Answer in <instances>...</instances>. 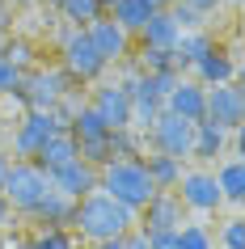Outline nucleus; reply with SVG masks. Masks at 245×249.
Segmentation results:
<instances>
[{
    "instance_id": "e433bc0d",
    "label": "nucleus",
    "mask_w": 245,
    "mask_h": 249,
    "mask_svg": "<svg viewBox=\"0 0 245 249\" xmlns=\"http://www.w3.org/2000/svg\"><path fill=\"white\" fill-rule=\"evenodd\" d=\"M9 169H13V157L0 148V186H4V178H9Z\"/></svg>"
},
{
    "instance_id": "0eeeda50",
    "label": "nucleus",
    "mask_w": 245,
    "mask_h": 249,
    "mask_svg": "<svg viewBox=\"0 0 245 249\" xmlns=\"http://www.w3.org/2000/svg\"><path fill=\"white\" fill-rule=\"evenodd\" d=\"M64 127H59V118H55V110H26V118L13 127V152L9 157L17 160H34L38 157V148L51 140V135H59Z\"/></svg>"
},
{
    "instance_id": "c9c22d12",
    "label": "nucleus",
    "mask_w": 245,
    "mask_h": 249,
    "mask_svg": "<svg viewBox=\"0 0 245 249\" xmlns=\"http://www.w3.org/2000/svg\"><path fill=\"white\" fill-rule=\"evenodd\" d=\"M13 207H9V203H4V195H0V232H9V228H13Z\"/></svg>"
},
{
    "instance_id": "f03ea898",
    "label": "nucleus",
    "mask_w": 245,
    "mask_h": 249,
    "mask_svg": "<svg viewBox=\"0 0 245 249\" xmlns=\"http://www.w3.org/2000/svg\"><path fill=\"white\" fill-rule=\"evenodd\" d=\"M97 190L110 195L114 203H123L127 211H144V203L156 195V186H152V178H148V169H144L140 157L102 165V169H97Z\"/></svg>"
},
{
    "instance_id": "c756f323",
    "label": "nucleus",
    "mask_w": 245,
    "mask_h": 249,
    "mask_svg": "<svg viewBox=\"0 0 245 249\" xmlns=\"http://www.w3.org/2000/svg\"><path fill=\"white\" fill-rule=\"evenodd\" d=\"M224 249H245V220L241 215H232V220H224V228H220V236H216Z\"/></svg>"
},
{
    "instance_id": "2f4dec72",
    "label": "nucleus",
    "mask_w": 245,
    "mask_h": 249,
    "mask_svg": "<svg viewBox=\"0 0 245 249\" xmlns=\"http://www.w3.org/2000/svg\"><path fill=\"white\" fill-rule=\"evenodd\" d=\"M21 76H26V72H17L13 64H4V59H0V97H17Z\"/></svg>"
},
{
    "instance_id": "aec40b11",
    "label": "nucleus",
    "mask_w": 245,
    "mask_h": 249,
    "mask_svg": "<svg viewBox=\"0 0 245 249\" xmlns=\"http://www.w3.org/2000/svg\"><path fill=\"white\" fill-rule=\"evenodd\" d=\"M72 160H76V140H72L68 131H59V135H51V140H47V144L38 148L34 165H38V169L47 173V178H51L55 169H64V165H72Z\"/></svg>"
},
{
    "instance_id": "423d86ee",
    "label": "nucleus",
    "mask_w": 245,
    "mask_h": 249,
    "mask_svg": "<svg viewBox=\"0 0 245 249\" xmlns=\"http://www.w3.org/2000/svg\"><path fill=\"white\" fill-rule=\"evenodd\" d=\"M190 135H194V123H182L178 114L161 110V118L144 131V144L152 148V152H161V157H173V160L186 165L190 160Z\"/></svg>"
},
{
    "instance_id": "393cba45",
    "label": "nucleus",
    "mask_w": 245,
    "mask_h": 249,
    "mask_svg": "<svg viewBox=\"0 0 245 249\" xmlns=\"http://www.w3.org/2000/svg\"><path fill=\"white\" fill-rule=\"evenodd\" d=\"M55 13L64 17L72 30H85V26H93V21L102 17V9H97V0H59Z\"/></svg>"
},
{
    "instance_id": "ddd939ff",
    "label": "nucleus",
    "mask_w": 245,
    "mask_h": 249,
    "mask_svg": "<svg viewBox=\"0 0 245 249\" xmlns=\"http://www.w3.org/2000/svg\"><path fill=\"white\" fill-rule=\"evenodd\" d=\"M85 34H89V42H93V51L102 55L106 64H127L131 59V38L123 34V30L110 21V17H97L93 26H85Z\"/></svg>"
},
{
    "instance_id": "6e6552de",
    "label": "nucleus",
    "mask_w": 245,
    "mask_h": 249,
    "mask_svg": "<svg viewBox=\"0 0 245 249\" xmlns=\"http://www.w3.org/2000/svg\"><path fill=\"white\" fill-rule=\"evenodd\" d=\"M186 215H190V211L182 207V198L173 195V190H156V195L144 203V211H135V228H140L144 236L148 232H178L182 224H190Z\"/></svg>"
},
{
    "instance_id": "20e7f679",
    "label": "nucleus",
    "mask_w": 245,
    "mask_h": 249,
    "mask_svg": "<svg viewBox=\"0 0 245 249\" xmlns=\"http://www.w3.org/2000/svg\"><path fill=\"white\" fill-rule=\"evenodd\" d=\"M47 190H51V178H47L34 160H13V169H9V178L0 186V195L13 207V215H30V211L47 198Z\"/></svg>"
},
{
    "instance_id": "a211bd4d",
    "label": "nucleus",
    "mask_w": 245,
    "mask_h": 249,
    "mask_svg": "<svg viewBox=\"0 0 245 249\" xmlns=\"http://www.w3.org/2000/svg\"><path fill=\"white\" fill-rule=\"evenodd\" d=\"M152 13H161V9H152L148 0H118V4H114L106 17H110V21H114V26L123 30L127 38H135V34H140V30L152 21Z\"/></svg>"
},
{
    "instance_id": "6ab92c4d",
    "label": "nucleus",
    "mask_w": 245,
    "mask_h": 249,
    "mask_svg": "<svg viewBox=\"0 0 245 249\" xmlns=\"http://www.w3.org/2000/svg\"><path fill=\"white\" fill-rule=\"evenodd\" d=\"M178 21L169 17V9H161V13H152V21L135 34L140 38V47H148V51H173V42H178Z\"/></svg>"
},
{
    "instance_id": "72a5a7b5",
    "label": "nucleus",
    "mask_w": 245,
    "mask_h": 249,
    "mask_svg": "<svg viewBox=\"0 0 245 249\" xmlns=\"http://www.w3.org/2000/svg\"><path fill=\"white\" fill-rule=\"evenodd\" d=\"M148 249H178V232H148Z\"/></svg>"
},
{
    "instance_id": "4be33fe9",
    "label": "nucleus",
    "mask_w": 245,
    "mask_h": 249,
    "mask_svg": "<svg viewBox=\"0 0 245 249\" xmlns=\"http://www.w3.org/2000/svg\"><path fill=\"white\" fill-rule=\"evenodd\" d=\"M30 220L38 228H68L72 224V198H64L59 190H47V198L30 211Z\"/></svg>"
},
{
    "instance_id": "a19ab883",
    "label": "nucleus",
    "mask_w": 245,
    "mask_h": 249,
    "mask_svg": "<svg viewBox=\"0 0 245 249\" xmlns=\"http://www.w3.org/2000/svg\"><path fill=\"white\" fill-rule=\"evenodd\" d=\"M224 4H241V0H224Z\"/></svg>"
},
{
    "instance_id": "f3484780",
    "label": "nucleus",
    "mask_w": 245,
    "mask_h": 249,
    "mask_svg": "<svg viewBox=\"0 0 245 249\" xmlns=\"http://www.w3.org/2000/svg\"><path fill=\"white\" fill-rule=\"evenodd\" d=\"M211 47H216V38H211L207 30H186V34H178L173 51H169V55H173V72H178V76H186V72H190V68L199 64L207 51H211Z\"/></svg>"
},
{
    "instance_id": "9b49d317",
    "label": "nucleus",
    "mask_w": 245,
    "mask_h": 249,
    "mask_svg": "<svg viewBox=\"0 0 245 249\" xmlns=\"http://www.w3.org/2000/svg\"><path fill=\"white\" fill-rule=\"evenodd\" d=\"M237 68H241V59H237V47H228V51H224V47L216 42V47H211V51H207L203 59L190 68V72H194L190 80H199L203 89H216V85H228V80H237Z\"/></svg>"
},
{
    "instance_id": "7c9ffc66",
    "label": "nucleus",
    "mask_w": 245,
    "mask_h": 249,
    "mask_svg": "<svg viewBox=\"0 0 245 249\" xmlns=\"http://www.w3.org/2000/svg\"><path fill=\"white\" fill-rule=\"evenodd\" d=\"M140 72H173V55H169V51H148V47H140Z\"/></svg>"
},
{
    "instance_id": "2eb2a0df",
    "label": "nucleus",
    "mask_w": 245,
    "mask_h": 249,
    "mask_svg": "<svg viewBox=\"0 0 245 249\" xmlns=\"http://www.w3.org/2000/svg\"><path fill=\"white\" fill-rule=\"evenodd\" d=\"M203 102H207V89L199 80L182 76L178 89L165 97V114H178L182 123H203Z\"/></svg>"
},
{
    "instance_id": "4468645a",
    "label": "nucleus",
    "mask_w": 245,
    "mask_h": 249,
    "mask_svg": "<svg viewBox=\"0 0 245 249\" xmlns=\"http://www.w3.org/2000/svg\"><path fill=\"white\" fill-rule=\"evenodd\" d=\"M51 190H59L64 198H72V203H80V198H89L93 190H97V169H93L89 160H72V165H64V169L51 173Z\"/></svg>"
},
{
    "instance_id": "bb28decb",
    "label": "nucleus",
    "mask_w": 245,
    "mask_h": 249,
    "mask_svg": "<svg viewBox=\"0 0 245 249\" xmlns=\"http://www.w3.org/2000/svg\"><path fill=\"white\" fill-rule=\"evenodd\" d=\"M0 59H4V64H13L17 72L38 68V64H34V47H30L26 38H4V42H0Z\"/></svg>"
},
{
    "instance_id": "b1692460",
    "label": "nucleus",
    "mask_w": 245,
    "mask_h": 249,
    "mask_svg": "<svg viewBox=\"0 0 245 249\" xmlns=\"http://www.w3.org/2000/svg\"><path fill=\"white\" fill-rule=\"evenodd\" d=\"M140 160H144V169H148V178H152L156 190H173V186H178V178L186 173V165H182V160L161 157V152H148V157H140Z\"/></svg>"
},
{
    "instance_id": "cd10ccee",
    "label": "nucleus",
    "mask_w": 245,
    "mask_h": 249,
    "mask_svg": "<svg viewBox=\"0 0 245 249\" xmlns=\"http://www.w3.org/2000/svg\"><path fill=\"white\" fill-rule=\"evenodd\" d=\"M26 249H76V236L72 228H38L26 241Z\"/></svg>"
},
{
    "instance_id": "1a4fd4ad",
    "label": "nucleus",
    "mask_w": 245,
    "mask_h": 249,
    "mask_svg": "<svg viewBox=\"0 0 245 249\" xmlns=\"http://www.w3.org/2000/svg\"><path fill=\"white\" fill-rule=\"evenodd\" d=\"M203 118L207 123H216L220 131H241L245 123V93L237 80L228 85H216V89H207V102H203Z\"/></svg>"
},
{
    "instance_id": "dca6fc26",
    "label": "nucleus",
    "mask_w": 245,
    "mask_h": 249,
    "mask_svg": "<svg viewBox=\"0 0 245 249\" xmlns=\"http://www.w3.org/2000/svg\"><path fill=\"white\" fill-rule=\"evenodd\" d=\"M224 152H228V131H220L216 123H194V135H190V160H203V165H211V160H224Z\"/></svg>"
},
{
    "instance_id": "c85d7f7f",
    "label": "nucleus",
    "mask_w": 245,
    "mask_h": 249,
    "mask_svg": "<svg viewBox=\"0 0 245 249\" xmlns=\"http://www.w3.org/2000/svg\"><path fill=\"white\" fill-rule=\"evenodd\" d=\"M178 249H216V236L207 224H182L178 228Z\"/></svg>"
},
{
    "instance_id": "f704fd0d",
    "label": "nucleus",
    "mask_w": 245,
    "mask_h": 249,
    "mask_svg": "<svg viewBox=\"0 0 245 249\" xmlns=\"http://www.w3.org/2000/svg\"><path fill=\"white\" fill-rule=\"evenodd\" d=\"M123 249H148V236H144L140 228H131V232L123 236Z\"/></svg>"
},
{
    "instance_id": "ea45409f",
    "label": "nucleus",
    "mask_w": 245,
    "mask_h": 249,
    "mask_svg": "<svg viewBox=\"0 0 245 249\" xmlns=\"http://www.w3.org/2000/svg\"><path fill=\"white\" fill-rule=\"evenodd\" d=\"M148 4H152V9H173L178 0H148Z\"/></svg>"
},
{
    "instance_id": "5701e85b",
    "label": "nucleus",
    "mask_w": 245,
    "mask_h": 249,
    "mask_svg": "<svg viewBox=\"0 0 245 249\" xmlns=\"http://www.w3.org/2000/svg\"><path fill=\"white\" fill-rule=\"evenodd\" d=\"M68 135H72L76 144H89V140H102V135H110V127L102 123V114H97L89 102H80V106H76V114H72V123H68Z\"/></svg>"
},
{
    "instance_id": "39448f33",
    "label": "nucleus",
    "mask_w": 245,
    "mask_h": 249,
    "mask_svg": "<svg viewBox=\"0 0 245 249\" xmlns=\"http://www.w3.org/2000/svg\"><path fill=\"white\" fill-rule=\"evenodd\" d=\"M72 93V80L59 72V68H30L21 76V89H17V102L26 110H55Z\"/></svg>"
},
{
    "instance_id": "f8f14e48",
    "label": "nucleus",
    "mask_w": 245,
    "mask_h": 249,
    "mask_svg": "<svg viewBox=\"0 0 245 249\" xmlns=\"http://www.w3.org/2000/svg\"><path fill=\"white\" fill-rule=\"evenodd\" d=\"M89 106L102 114V123L110 127V131H127V127H131V97L118 89L114 80L97 85V89H93V97H89Z\"/></svg>"
},
{
    "instance_id": "412c9836",
    "label": "nucleus",
    "mask_w": 245,
    "mask_h": 249,
    "mask_svg": "<svg viewBox=\"0 0 245 249\" xmlns=\"http://www.w3.org/2000/svg\"><path fill=\"white\" fill-rule=\"evenodd\" d=\"M211 178H216L220 198H224V203H232V207H237V203L245 198V165H241L237 157H224L216 169H211Z\"/></svg>"
},
{
    "instance_id": "f257e3e1",
    "label": "nucleus",
    "mask_w": 245,
    "mask_h": 249,
    "mask_svg": "<svg viewBox=\"0 0 245 249\" xmlns=\"http://www.w3.org/2000/svg\"><path fill=\"white\" fill-rule=\"evenodd\" d=\"M68 228H72V236L97 245V241L127 236L131 228H135V211H127L123 203H114V198L102 195V190H93L89 198L72 203V224H68Z\"/></svg>"
},
{
    "instance_id": "4c0bfd02",
    "label": "nucleus",
    "mask_w": 245,
    "mask_h": 249,
    "mask_svg": "<svg viewBox=\"0 0 245 249\" xmlns=\"http://www.w3.org/2000/svg\"><path fill=\"white\" fill-rule=\"evenodd\" d=\"M89 249H123V236H114V241H97V245H89Z\"/></svg>"
},
{
    "instance_id": "7ed1b4c3",
    "label": "nucleus",
    "mask_w": 245,
    "mask_h": 249,
    "mask_svg": "<svg viewBox=\"0 0 245 249\" xmlns=\"http://www.w3.org/2000/svg\"><path fill=\"white\" fill-rule=\"evenodd\" d=\"M106 59L93 51V42L85 30H72L68 26L59 34V72H64L72 85H89V80H102L106 76Z\"/></svg>"
},
{
    "instance_id": "58836bf2",
    "label": "nucleus",
    "mask_w": 245,
    "mask_h": 249,
    "mask_svg": "<svg viewBox=\"0 0 245 249\" xmlns=\"http://www.w3.org/2000/svg\"><path fill=\"white\" fill-rule=\"evenodd\" d=\"M9 26V0H0V30Z\"/></svg>"
},
{
    "instance_id": "a878e982",
    "label": "nucleus",
    "mask_w": 245,
    "mask_h": 249,
    "mask_svg": "<svg viewBox=\"0 0 245 249\" xmlns=\"http://www.w3.org/2000/svg\"><path fill=\"white\" fill-rule=\"evenodd\" d=\"M178 80H182L178 72H140V93H148L152 102L165 106V97L178 89Z\"/></svg>"
},
{
    "instance_id": "473e14b6",
    "label": "nucleus",
    "mask_w": 245,
    "mask_h": 249,
    "mask_svg": "<svg viewBox=\"0 0 245 249\" xmlns=\"http://www.w3.org/2000/svg\"><path fill=\"white\" fill-rule=\"evenodd\" d=\"M178 4H186V9H194L199 17H211V13L220 9V4H224V0H178Z\"/></svg>"
},
{
    "instance_id": "9d476101",
    "label": "nucleus",
    "mask_w": 245,
    "mask_h": 249,
    "mask_svg": "<svg viewBox=\"0 0 245 249\" xmlns=\"http://www.w3.org/2000/svg\"><path fill=\"white\" fill-rule=\"evenodd\" d=\"M173 195L182 198V207H186V211H199V215H211V211L224 207L211 169H186L178 178V186H173Z\"/></svg>"
}]
</instances>
